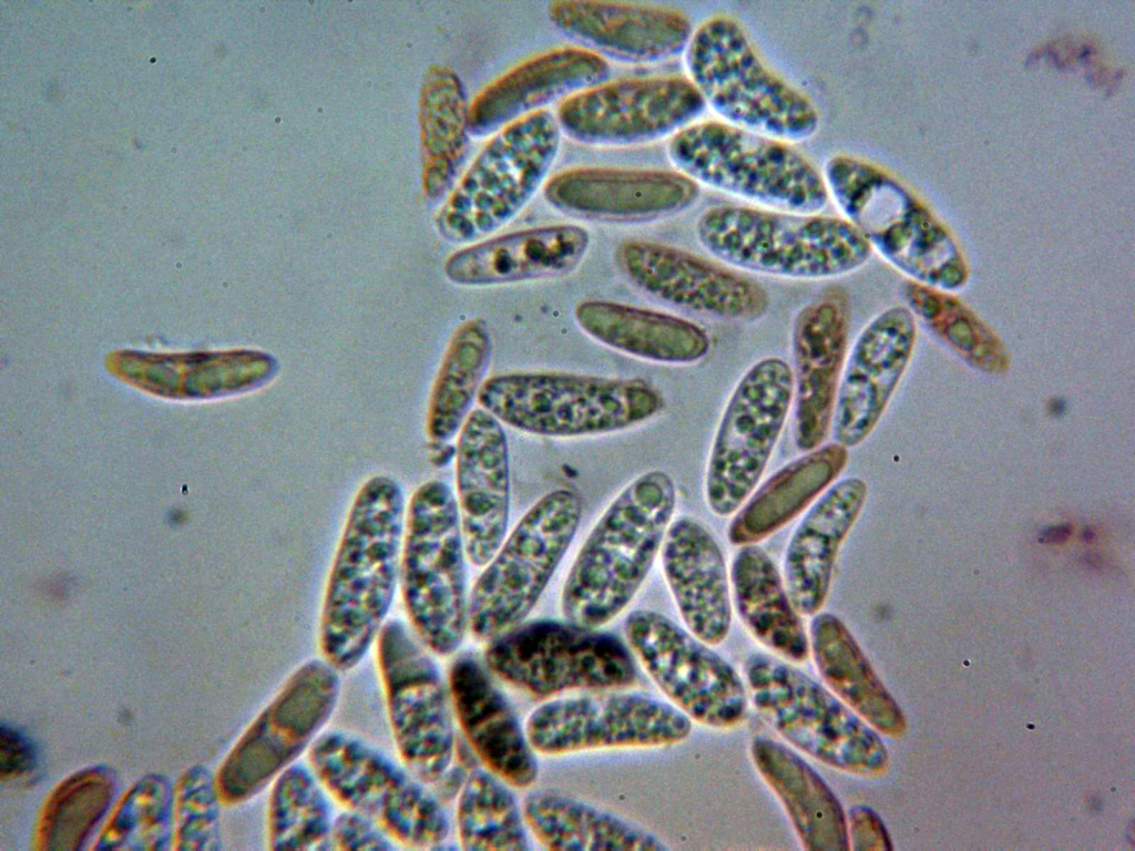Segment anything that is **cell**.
Segmentation results:
<instances>
[{
	"mask_svg": "<svg viewBox=\"0 0 1135 851\" xmlns=\"http://www.w3.org/2000/svg\"><path fill=\"white\" fill-rule=\"evenodd\" d=\"M405 493L387 474L357 492L329 573L319 623L321 657L341 673L357 667L377 639L400 578Z\"/></svg>",
	"mask_w": 1135,
	"mask_h": 851,
	"instance_id": "6da1fadb",
	"label": "cell"
},
{
	"mask_svg": "<svg viewBox=\"0 0 1135 851\" xmlns=\"http://www.w3.org/2000/svg\"><path fill=\"white\" fill-rule=\"evenodd\" d=\"M676 486L663 470L628 482L581 545L561 592V612L601 628L615 619L646 581L673 521Z\"/></svg>",
	"mask_w": 1135,
	"mask_h": 851,
	"instance_id": "7a4b0ae2",
	"label": "cell"
},
{
	"mask_svg": "<svg viewBox=\"0 0 1135 851\" xmlns=\"http://www.w3.org/2000/svg\"><path fill=\"white\" fill-rule=\"evenodd\" d=\"M695 234L705 250L725 265L797 279L849 274L872 253L850 222L819 213L717 205L699 215Z\"/></svg>",
	"mask_w": 1135,
	"mask_h": 851,
	"instance_id": "3957f363",
	"label": "cell"
},
{
	"mask_svg": "<svg viewBox=\"0 0 1135 851\" xmlns=\"http://www.w3.org/2000/svg\"><path fill=\"white\" fill-rule=\"evenodd\" d=\"M478 401L503 424L550 438L622 431L664 408L662 393L646 380L558 371L492 376Z\"/></svg>",
	"mask_w": 1135,
	"mask_h": 851,
	"instance_id": "277c9868",
	"label": "cell"
},
{
	"mask_svg": "<svg viewBox=\"0 0 1135 851\" xmlns=\"http://www.w3.org/2000/svg\"><path fill=\"white\" fill-rule=\"evenodd\" d=\"M684 52L688 79L723 122L788 143L818 132L812 102L764 63L734 18L704 21Z\"/></svg>",
	"mask_w": 1135,
	"mask_h": 851,
	"instance_id": "5b68a950",
	"label": "cell"
},
{
	"mask_svg": "<svg viewBox=\"0 0 1135 851\" xmlns=\"http://www.w3.org/2000/svg\"><path fill=\"white\" fill-rule=\"evenodd\" d=\"M667 156L698 185L770 209L815 214L829 199L824 175L790 143L723 121L681 130L671 137Z\"/></svg>",
	"mask_w": 1135,
	"mask_h": 851,
	"instance_id": "8992f818",
	"label": "cell"
},
{
	"mask_svg": "<svg viewBox=\"0 0 1135 851\" xmlns=\"http://www.w3.org/2000/svg\"><path fill=\"white\" fill-rule=\"evenodd\" d=\"M824 180L846 219L912 281L944 291L964 286L967 265L950 236L894 178L860 157L836 154Z\"/></svg>",
	"mask_w": 1135,
	"mask_h": 851,
	"instance_id": "52a82bcc",
	"label": "cell"
},
{
	"mask_svg": "<svg viewBox=\"0 0 1135 851\" xmlns=\"http://www.w3.org/2000/svg\"><path fill=\"white\" fill-rule=\"evenodd\" d=\"M467 561L456 495L429 480L407 507L399 581L410 627L437 656L453 655L469 629Z\"/></svg>",
	"mask_w": 1135,
	"mask_h": 851,
	"instance_id": "ba28073f",
	"label": "cell"
},
{
	"mask_svg": "<svg viewBox=\"0 0 1135 851\" xmlns=\"http://www.w3.org/2000/svg\"><path fill=\"white\" fill-rule=\"evenodd\" d=\"M744 674L755 709L798 750L856 777L886 771L888 752L877 731L809 675L764 653L747 657Z\"/></svg>",
	"mask_w": 1135,
	"mask_h": 851,
	"instance_id": "9c48e42d",
	"label": "cell"
},
{
	"mask_svg": "<svg viewBox=\"0 0 1135 851\" xmlns=\"http://www.w3.org/2000/svg\"><path fill=\"white\" fill-rule=\"evenodd\" d=\"M561 134L555 115L545 109L490 136L439 212L442 236L472 244L513 221L549 178Z\"/></svg>",
	"mask_w": 1135,
	"mask_h": 851,
	"instance_id": "30bf717a",
	"label": "cell"
},
{
	"mask_svg": "<svg viewBox=\"0 0 1135 851\" xmlns=\"http://www.w3.org/2000/svg\"><path fill=\"white\" fill-rule=\"evenodd\" d=\"M308 761L330 796L374 820L397 844L437 849L446 843L450 820L427 783L365 739L327 730L308 749Z\"/></svg>",
	"mask_w": 1135,
	"mask_h": 851,
	"instance_id": "8fae6325",
	"label": "cell"
},
{
	"mask_svg": "<svg viewBox=\"0 0 1135 851\" xmlns=\"http://www.w3.org/2000/svg\"><path fill=\"white\" fill-rule=\"evenodd\" d=\"M581 495L560 488L541 496L505 535L469 594L468 628L490 640L526 619L571 546Z\"/></svg>",
	"mask_w": 1135,
	"mask_h": 851,
	"instance_id": "7c38bea8",
	"label": "cell"
},
{
	"mask_svg": "<svg viewBox=\"0 0 1135 851\" xmlns=\"http://www.w3.org/2000/svg\"><path fill=\"white\" fill-rule=\"evenodd\" d=\"M483 662L492 675L546 700L573 690L626 688L638 677L627 643L565 618L522 622L488 640Z\"/></svg>",
	"mask_w": 1135,
	"mask_h": 851,
	"instance_id": "4fadbf2b",
	"label": "cell"
},
{
	"mask_svg": "<svg viewBox=\"0 0 1135 851\" xmlns=\"http://www.w3.org/2000/svg\"><path fill=\"white\" fill-rule=\"evenodd\" d=\"M341 671L324 657L299 665L241 736L216 778L217 797L245 802L310 748L335 712Z\"/></svg>",
	"mask_w": 1135,
	"mask_h": 851,
	"instance_id": "5bb4252c",
	"label": "cell"
},
{
	"mask_svg": "<svg viewBox=\"0 0 1135 851\" xmlns=\"http://www.w3.org/2000/svg\"><path fill=\"white\" fill-rule=\"evenodd\" d=\"M377 659L399 757L419 779L434 783L454 755L448 681L413 629L397 618L386 622L377 637Z\"/></svg>",
	"mask_w": 1135,
	"mask_h": 851,
	"instance_id": "9a60e30c",
	"label": "cell"
},
{
	"mask_svg": "<svg viewBox=\"0 0 1135 851\" xmlns=\"http://www.w3.org/2000/svg\"><path fill=\"white\" fill-rule=\"evenodd\" d=\"M794 399L791 367L781 358L755 362L736 385L718 423L705 476L713 513L734 514L769 462Z\"/></svg>",
	"mask_w": 1135,
	"mask_h": 851,
	"instance_id": "2e32d148",
	"label": "cell"
},
{
	"mask_svg": "<svg viewBox=\"0 0 1135 851\" xmlns=\"http://www.w3.org/2000/svg\"><path fill=\"white\" fill-rule=\"evenodd\" d=\"M626 643L669 703L692 721L715 729L742 725L748 689L737 670L710 645L651 609L628 614Z\"/></svg>",
	"mask_w": 1135,
	"mask_h": 851,
	"instance_id": "e0dca14e",
	"label": "cell"
},
{
	"mask_svg": "<svg viewBox=\"0 0 1135 851\" xmlns=\"http://www.w3.org/2000/svg\"><path fill=\"white\" fill-rule=\"evenodd\" d=\"M624 688L552 698L528 717L535 752L559 756L611 748L673 746L692 731V719L669 701Z\"/></svg>",
	"mask_w": 1135,
	"mask_h": 851,
	"instance_id": "ac0fdd59",
	"label": "cell"
},
{
	"mask_svg": "<svg viewBox=\"0 0 1135 851\" xmlns=\"http://www.w3.org/2000/svg\"><path fill=\"white\" fill-rule=\"evenodd\" d=\"M705 107L688 78L636 76L604 81L566 98L555 117L561 133L574 142L622 147L672 137Z\"/></svg>",
	"mask_w": 1135,
	"mask_h": 851,
	"instance_id": "d6986e66",
	"label": "cell"
},
{
	"mask_svg": "<svg viewBox=\"0 0 1135 851\" xmlns=\"http://www.w3.org/2000/svg\"><path fill=\"white\" fill-rule=\"evenodd\" d=\"M616 260L638 288L695 315L749 322L769 308V294L759 281L679 247L627 239L618 245Z\"/></svg>",
	"mask_w": 1135,
	"mask_h": 851,
	"instance_id": "ffe728a7",
	"label": "cell"
},
{
	"mask_svg": "<svg viewBox=\"0 0 1135 851\" xmlns=\"http://www.w3.org/2000/svg\"><path fill=\"white\" fill-rule=\"evenodd\" d=\"M701 187L676 170L572 167L549 177L546 203L569 216L611 223L652 222L691 208Z\"/></svg>",
	"mask_w": 1135,
	"mask_h": 851,
	"instance_id": "44dd1931",
	"label": "cell"
},
{
	"mask_svg": "<svg viewBox=\"0 0 1135 851\" xmlns=\"http://www.w3.org/2000/svg\"><path fill=\"white\" fill-rule=\"evenodd\" d=\"M849 311L845 290L832 287L804 306L793 328L794 441L811 451L826 440L847 359Z\"/></svg>",
	"mask_w": 1135,
	"mask_h": 851,
	"instance_id": "7402d4cb",
	"label": "cell"
},
{
	"mask_svg": "<svg viewBox=\"0 0 1135 851\" xmlns=\"http://www.w3.org/2000/svg\"><path fill=\"white\" fill-rule=\"evenodd\" d=\"M456 485L468 561L483 567L508 534L511 470L503 423L473 409L458 433Z\"/></svg>",
	"mask_w": 1135,
	"mask_h": 851,
	"instance_id": "603a6c76",
	"label": "cell"
},
{
	"mask_svg": "<svg viewBox=\"0 0 1135 851\" xmlns=\"http://www.w3.org/2000/svg\"><path fill=\"white\" fill-rule=\"evenodd\" d=\"M916 337L914 315L902 306L883 310L862 329L838 389L836 442L853 448L870 435L904 375Z\"/></svg>",
	"mask_w": 1135,
	"mask_h": 851,
	"instance_id": "cb8c5ba5",
	"label": "cell"
},
{
	"mask_svg": "<svg viewBox=\"0 0 1135 851\" xmlns=\"http://www.w3.org/2000/svg\"><path fill=\"white\" fill-rule=\"evenodd\" d=\"M546 12L550 22L579 47L632 63L672 59L685 51L693 34L684 12L659 4L555 0Z\"/></svg>",
	"mask_w": 1135,
	"mask_h": 851,
	"instance_id": "d4e9b609",
	"label": "cell"
},
{
	"mask_svg": "<svg viewBox=\"0 0 1135 851\" xmlns=\"http://www.w3.org/2000/svg\"><path fill=\"white\" fill-rule=\"evenodd\" d=\"M448 685L454 717L482 766L512 788L531 787L539 776L535 750L484 662L458 655Z\"/></svg>",
	"mask_w": 1135,
	"mask_h": 851,
	"instance_id": "484cf974",
	"label": "cell"
},
{
	"mask_svg": "<svg viewBox=\"0 0 1135 851\" xmlns=\"http://www.w3.org/2000/svg\"><path fill=\"white\" fill-rule=\"evenodd\" d=\"M610 74L605 58L582 47H562L531 57L483 88L469 104V133L492 136L504 126L554 102L600 84Z\"/></svg>",
	"mask_w": 1135,
	"mask_h": 851,
	"instance_id": "4316f807",
	"label": "cell"
},
{
	"mask_svg": "<svg viewBox=\"0 0 1135 851\" xmlns=\"http://www.w3.org/2000/svg\"><path fill=\"white\" fill-rule=\"evenodd\" d=\"M590 245V233L576 224L519 229L454 252L444 264V274L450 281L471 287L552 278L573 271Z\"/></svg>",
	"mask_w": 1135,
	"mask_h": 851,
	"instance_id": "83f0119b",
	"label": "cell"
},
{
	"mask_svg": "<svg viewBox=\"0 0 1135 851\" xmlns=\"http://www.w3.org/2000/svg\"><path fill=\"white\" fill-rule=\"evenodd\" d=\"M661 561L665 581L687 629L704 643H723L732 626L726 564L710 531L692 516L672 521Z\"/></svg>",
	"mask_w": 1135,
	"mask_h": 851,
	"instance_id": "f1b7e54d",
	"label": "cell"
},
{
	"mask_svg": "<svg viewBox=\"0 0 1135 851\" xmlns=\"http://www.w3.org/2000/svg\"><path fill=\"white\" fill-rule=\"evenodd\" d=\"M866 498L861 478L842 479L826 490L794 531L785 552L784 583L800 615H815L825 605L838 552Z\"/></svg>",
	"mask_w": 1135,
	"mask_h": 851,
	"instance_id": "f546056e",
	"label": "cell"
},
{
	"mask_svg": "<svg viewBox=\"0 0 1135 851\" xmlns=\"http://www.w3.org/2000/svg\"><path fill=\"white\" fill-rule=\"evenodd\" d=\"M753 762L784 806L807 851H849L846 811L824 778L786 745L766 735L750 741Z\"/></svg>",
	"mask_w": 1135,
	"mask_h": 851,
	"instance_id": "4dcf8cb0",
	"label": "cell"
},
{
	"mask_svg": "<svg viewBox=\"0 0 1135 851\" xmlns=\"http://www.w3.org/2000/svg\"><path fill=\"white\" fill-rule=\"evenodd\" d=\"M580 328L596 341L644 360L692 365L710 350V338L688 319L607 300H584L574 309Z\"/></svg>",
	"mask_w": 1135,
	"mask_h": 851,
	"instance_id": "1f68e13d",
	"label": "cell"
},
{
	"mask_svg": "<svg viewBox=\"0 0 1135 851\" xmlns=\"http://www.w3.org/2000/svg\"><path fill=\"white\" fill-rule=\"evenodd\" d=\"M809 647L817 671L847 707L876 731L899 736L902 712L846 624L835 614L817 613Z\"/></svg>",
	"mask_w": 1135,
	"mask_h": 851,
	"instance_id": "d6a6232c",
	"label": "cell"
},
{
	"mask_svg": "<svg viewBox=\"0 0 1135 851\" xmlns=\"http://www.w3.org/2000/svg\"><path fill=\"white\" fill-rule=\"evenodd\" d=\"M529 832L546 850L663 851L653 832L580 799L550 790L529 792L522 803Z\"/></svg>",
	"mask_w": 1135,
	"mask_h": 851,
	"instance_id": "836d02e7",
	"label": "cell"
},
{
	"mask_svg": "<svg viewBox=\"0 0 1135 851\" xmlns=\"http://www.w3.org/2000/svg\"><path fill=\"white\" fill-rule=\"evenodd\" d=\"M848 448L834 442L790 461L746 500L732 520V544H756L800 514L842 472Z\"/></svg>",
	"mask_w": 1135,
	"mask_h": 851,
	"instance_id": "e575fe53",
	"label": "cell"
},
{
	"mask_svg": "<svg viewBox=\"0 0 1135 851\" xmlns=\"http://www.w3.org/2000/svg\"><path fill=\"white\" fill-rule=\"evenodd\" d=\"M730 582L736 611L751 636L790 663L806 662L809 637L771 557L756 544L742 545Z\"/></svg>",
	"mask_w": 1135,
	"mask_h": 851,
	"instance_id": "d590c367",
	"label": "cell"
},
{
	"mask_svg": "<svg viewBox=\"0 0 1135 851\" xmlns=\"http://www.w3.org/2000/svg\"><path fill=\"white\" fill-rule=\"evenodd\" d=\"M491 349V335L482 318L463 321L452 334L429 397V444L450 443L459 433L484 382Z\"/></svg>",
	"mask_w": 1135,
	"mask_h": 851,
	"instance_id": "8d00e7d4",
	"label": "cell"
},
{
	"mask_svg": "<svg viewBox=\"0 0 1135 851\" xmlns=\"http://www.w3.org/2000/svg\"><path fill=\"white\" fill-rule=\"evenodd\" d=\"M468 112L458 75L443 66L430 69L421 90L420 120L426 151L423 183L431 197L447 189L463 157Z\"/></svg>",
	"mask_w": 1135,
	"mask_h": 851,
	"instance_id": "74e56055",
	"label": "cell"
},
{
	"mask_svg": "<svg viewBox=\"0 0 1135 851\" xmlns=\"http://www.w3.org/2000/svg\"><path fill=\"white\" fill-rule=\"evenodd\" d=\"M328 791L310 767L295 762L273 781L267 804V843L272 850L331 849L333 810Z\"/></svg>",
	"mask_w": 1135,
	"mask_h": 851,
	"instance_id": "f35d334b",
	"label": "cell"
},
{
	"mask_svg": "<svg viewBox=\"0 0 1135 851\" xmlns=\"http://www.w3.org/2000/svg\"><path fill=\"white\" fill-rule=\"evenodd\" d=\"M456 823L461 849L528 851V828L512 787L490 770L476 768L460 789Z\"/></svg>",
	"mask_w": 1135,
	"mask_h": 851,
	"instance_id": "ab89813d",
	"label": "cell"
},
{
	"mask_svg": "<svg viewBox=\"0 0 1135 851\" xmlns=\"http://www.w3.org/2000/svg\"><path fill=\"white\" fill-rule=\"evenodd\" d=\"M910 311L965 363L988 375L1010 368L1009 351L1000 337L949 291L916 281L904 286Z\"/></svg>",
	"mask_w": 1135,
	"mask_h": 851,
	"instance_id": "60d3db41",
	"label": "cell"
},
{
	"mask_svg": "<svg viewBox=\"0 0 1135 851\" xmlns=\"http://www.w3.org/2000/svg\"><path fill=\"white\" fill-rule=\"evenodd\" d=\"M111 793L109 776L98 770L78 773L61 783L44 807L39 842L44 849L76 848L109 804Z\"/></svg>",
	"mask_w": 1135,
	"mask_h": 851,
	"instance_id": "b9f144b4",
	"label": "cell"
},
{
	"mask_svg": "<svg viewBox=\"0 0 1135 851\" xmlns=\"http://www.w3.org/2000/svg\"><path fill=\"white\" fill-rule=\"evenodd\" d=\"M171 808L167 783L147 778L117 804L101 832L99 849H156L165 838Z\"/></svg>",
	"mask_w": 1135,
	"mask_h": 851,
	"instance_id": "7bdbcfd3",
	"label": "cell"
},
{
	"mask_svg": "<svg viewBox=\"0 0 1135 851\" xmlns=\"http://www.w3.org/2000/svg\"><path fill=\"white\" fill-rule=\"evenodd\" d=\"M216 788L202 770L187 772L176 797V843L184 849L216 843Z\"/></svg>",
	"mask_w": 1135,
	"mask_h": 851,
	"instance_id": "ee69618b",
	"label": "cell"
},
{
	"mask_svg": "<svg viewBox=\"0 0 1135 851\" xmlns=\"http://www.w3.org/2000/svg\"><path fill=\"white\" fill-rule=\"evenodd\" d=\"M397 843L374 820L346 809L334 817L330 847L334 850L392 851Z\"/></svg>",
	"mask_w": 1135,
	"mask_h": 851,
	"instance_id": "f6af8a7d",
	"label": "cell"
},
{
	"mask_svg": "<svg viewBox=\"0 0 1135 851\" xmlns=\"http://www.w3.org/2000/svg\"><path fill=\"white\" fill-rule=\"evenodd\" d=\"M847 814L850 850H889L888 832L878 814L868 806H852Z\"/></svg>",
	"mask_w": 1135,
	"mask_h": 851,
	"instance_id": "bcb514c9",
	"label": "cell"
},
{
	"mask_svg": "<svg viewBox=\"0 0 1135 851\" xmlns=\"http://www.w3.org/2000/svg\"><path fill=\"white\" fill-rule=\"evenodd\" d=\"M0 770L1 778L24 772L32 763L33 752L24 738L17 732L1 728Z\"/></svg>",
	"mask_w": 1135,
	"mask_h": 851,
	"instance_id": "7dc6e473",
	"label": "cell"
}]
</instances>
